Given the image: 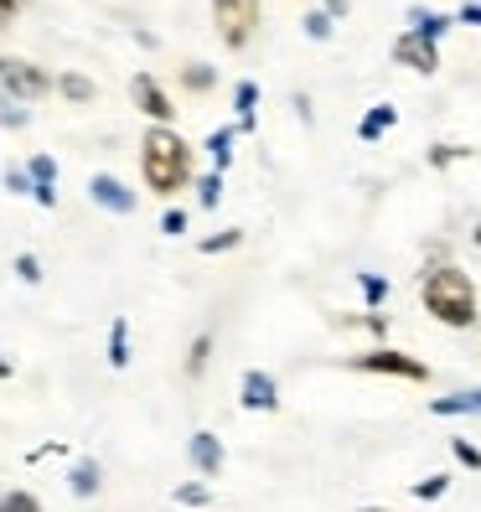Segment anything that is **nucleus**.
<instances>
[{
  "instance_id": "nucleus-8",
  "label": "nucleus",
  "mask_w": 481,
  "mask_h": 512,
  "mask_svg": "<svg viewBox=\"0 0 481 512\" xmlns=\"http://www.w3.org/2000/svg\"><path fill=\"white\" fill-rule=\"evenodd\" d=\"M88 197H94L104 213H135V192L119 182V176H109V171H99L94 182H88Z\"/></svg>"
},
{
  "instance_id": "nucleus-4",
  "label": "nucleus",
  "mask_w": 481,
  "mask_h": 512,
  "mask_svg": "<svg viewBox=\"0 0 481 512\" xmlns=\"http://www.w3.org/2000/svg\"><path fill=\"white\" fill-rule=\"evenodd\" d=\"M52 88V78L37 63H21V57H0V94H11L21 104H37Z\"/></svg>"
},
{
  "instance_id": "nucleus-28",
  "label": "nucleus",
  "mask_w": 481,
  "mask_h": 512,
  "mask_svg": "<svg viewBox=\"0 0 481 512\" xmlns=\"http://www.w3.org/2000/svg\"><path fill=\"white\" fill-rule=\"evenodd\" d=\"M16 275H21L26 285H37V280H42V264H37L32 254H21V259H16Z\"/></svg>"
},
{
  "instance_id": "nucleus-33",
  "label": "nucleus",
  "mask_w": 481,
  "mask_h": 512,
  "mask_svg": "<svg viewBox=\"0 0 481 512\" xmlns=\"http://www.w3.org/2000/svg\"><path fill=\"white\" fill-rule=\"evenodd\" d=\"M6 187L11 192H32V176H26V171H6Z\"/></svg>"
},
{
  "instance_id": "nucleus-10",
  "label": "nucleus",
  "mask_w": 481,
  "mask_h": 512,
  "mask_svg": "<svg viewBox=\"0 0 481 512\" xmlns=\"http://www.w3.org/2000/svg\"><path fill=\"white\" fill-rule=\"evenodd\" d=\"M187 456H192V466H197L202 476H218V471H223V445H218V435H207V430L192 435Z\"/></svg>"
},
{
  "instance_id": "nucleus-37",
  "label": "nucleus",
  "mask_w": 481,
  "mask_h": 512,
  "mask_svg": "<svg viewBox=\"0 0 481 512\" xmlns=\"http://www.w3.org/2000/svg\"><path fill=\"white\" fill-rule=\"evenodd\" d=\"M476 244H481V228H476Z\"/></svg>"
},
{
  "instance_id": "nucleus-12",
  "label": "nucleus",
  "mask_w": 481,
  "mask_h": 512,
  "mask_svg": "<svg viewBox=\"0 0 481 512\" xmlns=\"http://www.w3.org/2000/svg\"><path fill=\"white\" fill-rule=\"evenodd\" d=\"M394 125H399V114L388 109V104H378V109H368V114H363V125H357V140H368V145H373V140H383Z\"/></svg>"
},
{
  "instance_id": "nucleus-30",
  "label": "nucleus",
  "mask_w": 481,
  "mask_h": 512,
  "mask_svg": "<svg viewBox=\"0 0 481 512\" xmlns=\"http://www.w3.org/2000/svg\"><path fill=\"white\" fill-rule=\"evenodd\" d=\"M161 233H166V238H182V233H187V213H166V218H161Z\"/></svg>"
},
{
  "instance_id": "nucleus-13",
  "label": "nucleus",
  "mask_w": 481,
  "mask_h": 512,
  "mask_svg": "<svg viewBox=\"0 0 481 512\" xmlns=\"http://www.w3.org/2000/svg\"><path fill=\"white\" fill-rule=\"evenodd\" d=\"M430 414H481V388H471V394H445V399H435Z\"/></svg>"
},
{
  "instance_id": "nucleus-5",
  "label": "nucleus",
  "mask_w": 481,
  "mask_h": 512,
  "mask_svg": "<svg viewBox=\"0 0 481 512\" xmlns=\"http://www.w3.org/2000/svg\"><path fill=\"white\" fill-rule=\"evenodd\" d=\"M352 368H357V373H388V378H409V383H425V378H430V368L419 363V357H409V352H394V347H373V352H363V357H352Z\"/></svg>"
},
{
  "instance_id": "nucleus-1",
  "label": "nucleus",
  "mask_w": 481,
  "mask_h": 512,
  "mask_svg": "<svg viewBox=\"0 0 481 512\" xmlns=\"http://www.w3.org/2000/svg\"><path fill=\"white\" fill-rule=\"evenodd\" d=\"M140 171H145V187L156 197L182 192L192 182V145L171 125H150L140 140Z\"/></svg>"
},
{
  "instance_id": "nucleus-23",
  "label": "nucleus",
  "mask_w": 481,
  "mask_h": 512,
  "mask_svg": "<svg viewBox=\"0 0 481 512\" xmlns=\"http://www.w3.org/2000/svg\"><path fill=\"white\" fill-rule=\"evenodd\" d=\"M176 502H187V507H207V502H213V492H207L202 481H187V487H176Z\"/></svg>"
},
{
  "instance_id": "nucleus-25",
  "label": "nucleus",
  "mask_w": 481,
  "mask_h": 512,
  "mask_svg": "<svg viewBox=\"0 0 481 512\" xmlns=\"http://www.w3.org/2000/svg\"><path fill=\"white\" fill-rule=\"evenodd\" d=\"M450 487V476H425V481H419V487H414V497H425V502H435L440 492Z\"/></svg>"
},
{
  "instance_id": "nucleus-9",
  "label": "nucleus",
  "mask_w": 481,
  "mask_h": 512,
  "mask_svg": "<svg viewBox=\"0 0 481 512\" xmlns=\"http://www.w3.org/2000/svg\"><path fill=\"white\" fill-rule=\"evenodd\" d=\"M238 404L244 409H280V388H275V378L269 373H244V383H238Z\"/></svg>"
},
{
  "instance_id": "nucleus-34",
  "label": "nucleus",
  "mask_w": 481,
  "mask_h": 512,
  "mask_svg": "<svg viewBox=\"0 0 481 512\" xmlns=\"http://www.w3.org/2000/svg\"><path fill=\"white\" fill-rule=\"evenodd\" d=\"M456 21H466V26H481V0H466Z\"/></svg>"
},
{
  "instance_id": "nucleus-27",
  "label": "nucleus",
  "mask_w": 481,
  "mask_h": 512,
  "mask_svg": "<svg viewBox=\"0 0 481 512\" xmlns=\"http://www.w3.org/2000/svg\"><path fill=\"white\" fill-rule=\"evenodd\" d=\"M182 78H187V88H202V94H207V88L218 83V73H213V68H187Z\"/></svg>"
},
{
  "instance_id": "nucleus-17",
  "label": "nucleus",
  "mask_w": 481,
  "mask_h": 512,
  "mask_svg": "<svg viewBox=\"0 0 481 512\" xmlns=\"http://www.w3.org/2000/svg\"><path fill=\"white\" fill-rule=\"evenodd\" d=\"M57 88H63V99H73V104H88V99L99 94V88L88 83L83 73H63V78H57Z\"/></svg>"
},
{
  "instance_id": "nucleus-24",
  "label": "nucleus",
  "mask_w": 481,
  "mask_h": 512,
  "mask_svg": "<svg viewBox=\"0 0 481 512\" xmlns=\"http://www.w3.org/2000/svg\"><path fill=\"white\" fill-rule=\"evenodd\" d=\"M197 192H202V207H218V197H223V176H218V171H213V176H202V187H197Z\"/></svg>"
},
{
  "instance_id": "nucleus-31",
  "label": "nucleus",
  "mask_w": 481,
  "mask_h": 512,
  "mask_svg": "<svg viewBox=\"0 0 481 512\" xmlns=\"http://www.w3.org/2000/svg\"><path fill=\"white\" fill-rule=\"evenodd\" d=\"M456 461H461V466H471V471H481V450H476V445H466V440H456Z\"/></svg>"
},
{
  "instance_id": "nucleus-35",
  "label": "nucleus",
  "mask_w": 481,
  "mask_h": 512,
  "mask_svg": "<svg viewBox=\"0 0 481 512\" xmlns=\"http://www.w3.org/2000/svg\"><path fill=\"white\" fill-rule=\"evenodd\" d=\"M326 11H332V16H347V0H326Z\"/></svg>"
},
{
  "instance_id": "nucleus-19",
  "label": "nucleus",
  "mask_w": 481,
  "mask_h": 512,
  "mask_svg": "<svg viewBox=\"0 0 481 512\" xmlns=\"http://www.w3.org/2000/svg\"><path fill=\"white\" fill-rule=\"evenodd\" d=\"M207 156L218 161V171L233 161V130H218V135H207Z\"/></svg>"
},
{
  "instance_id": "nucleus-14",
  "label": "nucleus",
  "mask_w": 481,
  "mask_h": 512,
  "mask_svg": "<svg viewBox=\"0 0 481 512\" xmlns=\"http://www.w3.org/2000/svg\"><path fill=\"white\" fill-rule=\"evenodd\" d=\"M409 21H414L409 32H425V37H435V42L450 32V16H440V11H425V6H414V11H409Z\"/></svg>"
},
{
  "instance_id": "nucleus-3",
  "label": "nucleus",
  "mask_w": 481,
  "mask_h": 512,
  "mask_svg": "<svg viewBox=\"0 0 481 512\" xmlns=\"http://www.w3.org/2000/svg\"><path fill=\"white\" fill-rule=\"evenodd\" d=\"M213 21H218V37L223 47H249L259 32V0H213Z\"/></svg>"
},
{
  "instance_id": "nucleus-15",
  "label": "nucleus",
  "mask_w": 481,
  "mask_h": 512,
  "mask_svg": "<svg viewBox=\"0 0 481 512\" xmlns=\"http://www.w3.org/2000/svg\"><path fill=\"white\" fill-rule=\"evenodd\" d=\"M233 104H238V125H244V130H254V104H259V83H254V78H244V83H238V94H233Z\"/></svg>"
},
{
  "instance_id": "nucleus-6",
  "label": "nucleus",
  "mask_w": 481,
  "mask_h": 512,
  "mask_svg": "<svg viewBox=\"0 0 481 512\" xmlns=\"http://www.w3.org/2000/svg\"><path fill=\"white\" fill-rule=\"evenodd\" d=\"M130 99H135V109L150 119V125H171V114H176V104L166 99V88L150 78V73H135V83H130Z\"/></svg>"
},
{
  "instance_id": "nucleus-16",
  "label": "nucleus",
  "mask_w": 481,
  "mask_h": 512,
  "mask_svg": "<svg viewBox=\"0 0 481 512\" xmlns=\"http://www.w3.org/2000/svg\"><path fill=\"white\" fill-rule=\"evenodd\" d=\"M109 363H114V368L130 363V326H125V316L109 326Z\"/></svg>"
},
{
  "instance_id": "nucleus-20",
  "label": "nucleus",
  "mask_w": 481,
  "mask_h": 512,
  "mask_svg": "<svg viewBox=\"0 0 481 512\" xmlns=\"http://www.w3.org/2000/svg\"><path fill=\"white\" fill-rule=\"evenodd\" d=\"M73 492H99V466L94 461H83V466H73Z\"/></svg>"
},
{
  "instance_id": "nucleus-7",
  "label": "nucleus",
  "mask_w": 481,
  "mask_h": 512,
  "mask_svg": "<svg viewBox=\"0 0 481 512\" xmlns=\"http://www.w3.org/2000/svg\"><path fill=\"white\" fill-rule=\"evenodd\" d=\"M394 63H404V68H414V73H435V68H440V47H435V37H425V32H404V37L394 42Z\"/></svg>"
},
{
  "instance_id": "nucleus-29",
  "label": "nucleus",
  "mask_w": 481,
  "mask_h": 512,
  "mask_svg": "<svg viewBox=\"0 0 481 512\" xmlns=\"http://www.w3.org/2000/svg\"><path fill=\"white\" fill-rule=\"evenodd\" d=\"M461 156H466L461 145H435L430 150V166H450V161H461Z\"/></svg>"
},
{
  "instance_id": "nucleus-36",
  "label": "nucleus",
  "mask_w": 481,
  "mask_h": 512,
  "mask_svg": "<svg viewBox=\"0 0 481 512\" xmlns=\"http://www.w3.org/2000/svg\"><path fill=\"white\" fill-rule=\"evenodd\" d=\"M11 11H16V0H0V21H6Z\"/></svg>"
},
{
  "instance_id": "nucleus-18",
  "label": "nucleus",
  "mask_w": 481,
  "mask_h": 512,
  "mask_svg": "<svg viewBox=\"0 0 481 512\" xmlns=\"http://www.w3.org/2000/svg\"><path fill=\"white\" fill-rule=\"evenodd\" d=\"M244 244V228H223V233H213V238H202V254H228V249H238Z\"/></svg>"
},
{
  "instance_id": "nucleus-26",
  "label": "nucleus",
  "mask_w": 481,
  "mask_h": 512,
  "mask_svg": "<svg viewBox=\"0 0 481 512\" xmlns=\"http://www.w3.org/2000/svg\"><path fill=\"white\" fill-rule=\"evenodd\" d=\"M207 352H213V342L197 337V342H192V357H187V373H202V368H207Z\"/></svg>"
},
{
  "instance_id": "nucleus-2",
  "label": "nucleus",
  "mask_w": 481,
  "mask_h": 512,
  "mask_svg": "<svg viewBox=\"0 0 481 512\" xmlns=\"http://www.w3.org/2000/svg\"><path fill=\"white\" fill-rule=\"evenodd\" d=\"M425 311L440 326H476V285L466 280V269L435 264L425 275Z\"/></svg>"
},
{
  "instance_id": "nucleus-22",
  "label": "nucleus",
  "mask_w": 481,
  "mask_h": 512,
  "mask_svg": "<svg viewBox=\"0 0 481 512\" xmlns=\"http://www.w3.org/2000/svg\"><path fill=\"white\" fill-rule=\"evenodd\" d=\"M357 285H363V300H368V306H378V300L388 295V280H383V275H368V269L357 275Z\"/></svg>"
},
{
  "instance_id": "nucleus-21",
  "label": "nucleus",
  "mask_w": 481,
  "mask_h": 512,
  "mask_svg": "<svg viewBox=\"0 0 481 512\" xmlns=\"http://www.w3.org/2000/svg\"><path fill=\"white\" fill-rule=\"evenodd\" d=\"M332 21H337L332 11H311V16H306V37H311V42H326V37H332Z\"/></svg>"
},
{
  "instance_id": "nucleus-32",
  "label": "nucleus",
  "mask_w": 481,
  "mask_h": 512,
  "mask_svg": "<svg viewBox=\"0 0 481 512\" xmlns=\"http://www.w3.org/2000/svg\"><path fill=\"white\" fill-rule=\"evenodd\" d=\"M0 507H11V512H37V497H32V492H11Z\"/></svg>"
},
{
  "instance_id": "nucleus-11",
  "label": "nucleus",
  "mask_w": 481,
  "mask_h": 512,
  "mask_svg": "<svg viewBox=\"0 0 481 512\" xmlns=\"http://www.w3.org/2000/svg\"><path fill=\"white\" fill-rule=\"evenodd\" d=\"M26 176H32V192L42 207H57V192H52V176H57V161L52 156H32V166H26Z\"/></svg>"
}]
</instances>
